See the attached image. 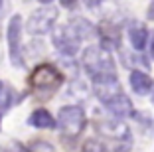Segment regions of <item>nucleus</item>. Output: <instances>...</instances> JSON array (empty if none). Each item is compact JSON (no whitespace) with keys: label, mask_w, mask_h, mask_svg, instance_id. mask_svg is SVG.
<instances>
[{"label":"nucleus","mask_w":154,"mask_h":152,"mask_svg":"<svg viewBox=\"0 0 154 152\" xmlns=\"http://www.w3.org/2000/svg\"><path fill=\"white\" fill-rule=\"evenodd\" d=\"M93 93L99 99L103 107L111 111V115L117 119H131L134 116V107L132 101L122 91L119 77H107V79L93 81Z\"/></svg>","instance_id":"nucleus-1"},{"label":"nucleus","mask_w":154,"mask_h":152,"mask_svg":"<svg viewBox=\"0 0 154 152\" xmlns=\"http://www.w3.org/2000/svg\"><path fill=\"white\" fill-rule=\"evenodd\" d=\"M81 65L91 81L105 79V77H117V67H115V59L111 55V49H107L101 44L87 45L83 49Z\"/></svg>","instance_id":"nucleus-2"},{"label":"nucleus","mask_w":154,"mask_h":152,"mask_svg":"<svg viewBox=\"0 0 154 152\" xmlns=\"http://www.w3.org/2000/svg\"><path fill=\"white\" fill-rule=\"evenodd\" d=\"M63 83V73L51 63H40L30 73V89L36 97L50 99L59 91Z\"/></svg>","instance_id":"nucleus-3"},{"label":"nucleus","mask_w":154,"mask_h":152,"mask_svg":"<svg viewBox=\"0 0 154 152\" xmlns=\"http://www.w3.org/2000/svg\"><path fill=\"white\" fill-rule=\"evenodd\" d=\"M97 130H99L101 136H105L107 140L117 144L119 152H128L132 146V136L128 126L122 123V119L117 116H111V119H105V121L97 123Z\"/></svg>","instance_id":"nucleus-4"},{"label":"nucleus","mask_w":154,"mask_h":152,"mask_svg":"<svg viewBox=\"0 0 154 152\" xmlns=\"http://www.w3.org/2000/svg\"><path fill=\"white\" fill-rule=\"evenodd\" d=\"M51 42H54L55 49L59 51L61 57H75L77 51L81 49L83 40L71 24H63V26L54 28V32H51Z\"/></svg>","instance_id":"nucleus-5"},{"label":"nucleus","mask_w":154,"mask_h":152,"mask_svg":"<svg viewBox=\"0 0 154 152\" xmlns=\"http://www.w3.org/2000/svg\"><path fill=\"white\" fill-rule=\"evenodd\" d=\"M85 125H87V116L79 105H65V107L59 109L57 126L61 129L63 136H69V138L79 136L85 129Z\"/></svg>","instance_id":"nucleus-6"},{"label":"nucleus","mask_w":154,"mask_h":152,"mask_svg":"<svg viewBox=\"0 0 154 152\" xmlns=\"http://www.w3.org/2000/svg\"><path fill=\"white\" fill-rule=\"evenodd\" d=\"M22 16L20 14H14L8 22L6 28V36H8V51H10V61L14 67H26V59H24V45H22Z\"/></svg>","instance_id":"nucleus-7"},{"label":"nucleus","mask_w":154,"mask_h":152,"mask_svg":"<svg viewBox=\"0 0 154 152\" xmlns=\"http://www.w3.org/2000/svg\"><path fill=\"white\" fill-rule=\"evenodd\" d=\"M55 20H57V8L51 4H44L30 14L26 22V30L32 36H44L55 28Z\"/></svg>","instance_id":"nucleus-8"},{"label":"nucleus","mask_w":154,"mask_h":152,"mask_svg":"<svg viewBox=\"0 0 154 152\" xmlns=\"http://www.w3.org/2000/svg\"><path fill=\"white\" fill-rule=\"evenodd\" d=\"M127 34H128V40H131L132 49H136V51H144L146 45H148V38H150L148 28H146L142 22L132 20V22L128 24V28H127Z\"/></svg>","instance_id":"nucleus-9"},{"label":"nucleus","mask_w":154,"mask_h":152,"mask_svg":"<svg viewBox=\"0 0 154 152\" xmlns=\"http://www.w3.org/2000/svg\"><path fill=\"white\" fill-rule=\"evenodd\" d=\"M128 83H131V89L138 97H144V95L152 93V87H154V79L148 75V71H142V69H132L131 77H128Z\"/></svg>","instance_id":"nucleus-10"},{"label":"nucleus","mask_w":154,"mask_h":152,"mask_svg":"<svg viewBox=\"0 0 154 152\" xmlns=\"http://www.w3.org/2000/svg\"><path fill=\"white\" fill-rule=\"evenodd\" d=\"M121 49V59L122 63L127 67H131V69H142V71H148L150 69V63L148 59L142 55V51H136V49Z\"/></svg>","instance_id":"nucleus-11"},{"label":"nucleus","mask_w":154,"mask_h":152,"mask_svg":"<svg viewBox=\"0 0 154 152\" xmlns=\"http://www.w3.org/2000/svg\"><path fill=\"white\" fill-rule=\"evenodd\" d=\"M28 125L34 126V129H55V126H57V121L51 116L50 111L36 109L32 115L28 116Z\"/></svg>","instance_id":"nucleus-12"},{"label":"nucleus","mask_w":154,"mask_h":152,"mask_svg":"<svg viewBox=\"0 0 154 152\" xmlns=\"http://www.w3.org/2000/svg\"><path fill=\"white\" fill-rule=\"evenodd\" d=\"M69 24H71V26L77 30V34L81 36V40H89V38L97 36V28L93 26V24H91L87 18L77 16V18H71V20H69Z\"/></svg>","instance_id":"nucleus-13"},{"label":"nucleus","mask_w":154,"mask_h":152,"mask_svg":"<svg viewBox=\"0 0 154 152\" xmlns=\"http://www.w3.org/2000/svg\"><path fill=\"white\" fill-rule=\"evenodd\" d=\"M83 152H109V146L97 138H89L83 146Z\"/></svg>","instance_id":"nucleus-14"},{"label":"nucleus","mask_w":154,"mask_h":152,"mask_svg":"<svg viewBox=\"0 0 154 152\" xmlns=\"http://www.w3.org/2000/svg\"><path fill=\"white\" fill-rule=\"evenodd\" d=\"M2 152H30L26 146H22L20 142H8V146L2 148Z\"/></svg>","instance_id":"nucleus-15"},{"label":"nucleus","mask_w":154,"mask_h":152,"mask_svg":"<svg viewBox=\"0 0 154 152\" xmlns=\"http://www.w3.org/2000/svg\"><path fill=\"white\" fill-rule=\"evenodd\" d=\"M105 0H83V4L87 6V8H91V10H95V8H99L101 4H103Z\"/></svg>","instance_id":"nucleus-16"},{"label":"nucleus","mask_w":154,"mask_h":152,"mask_svg":"<svg viewBox=\"0 0 154 152\" xmlns=\"http://www.w3.org/2000/svg\"><path fill=\"white\" fill-rule=\"evenodd\" d=\"M148 55H150V59L154 61V32H150V38H148Z\"/></svg>","instance_id":"nucleus-17"},{"label":"nucleus","mask_w":154,"mask_h":152,"mask_svg":"<svg viewBox=\"0 0 154 152\" xmlns=\"http://www.w3.org/2000/svg\"><path fill=\"white\" fill-rule=\"evenodd\" d=\"M146 18H148V20H152V22H154V0H150L148 10H146Z\"/></svg>","instance_id":"nucleus-18"},{"label":"nucleus","mask_w":154,"mask_h":152,"mask_svg":"<svg viewBox=\"0 0 154 152\" xmlns=\"http://www.w3.org/2000/svg\"><path fill=\"white\" fill-rule=\"evenodd\" d=\"M2 12H4V0H0V16H2Z\"/></svg>","instance_id":"nucleus-19"},{"label":"nucleus","mask_w":154,"mask_h":152,"mask_svg":"<svg viewBox=\"0 0 154 152\" xmlns=\"http://www.w3.org/2000/svg\"><path fill=\"white\" fill-rule=\"evenodd\" d=\"M42 4H50V2H54V0H40Z\"/></svg>","instance_id":"nucleus-20"},{"label":"nucleus","mask_w":154,"mask_h":152,"mask_svg":"<svg viewBox=\"0 0 154 152\" xmlns=\"http://www.w3.org/2000/svg\"><path fill=\"white\" fill-rule=\"evenodd\" d=\"M2 91H4V85H2V81H0V95H2Z\"/></svg>","instance_id":"nucleus-21"},{"label":"nucleus","mask_w":154,"mask_h":152,"mask_svg":"<svg viewBox=\"0 0 154 152\" xmlns=\"http://www.w3.org/2000/svg\"><path fill=\"white\" fill-rule=\"evenodd\" d=\"M0 126H2V109H0Z\"/></svg>","instance_id":"nucleus-22"}]
</instances>
